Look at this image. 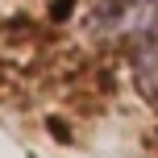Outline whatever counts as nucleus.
Returning a JSON list of instances; mask_svg holds the SVG:
<instances>
[]
</instances>
